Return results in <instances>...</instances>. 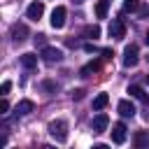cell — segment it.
Returning <instances> with one entry per match:
<instances>
[{"instance_id": "1", "label": "cell", "mask_w": 149, "mask_h": 149, "mask_svg": "<svg viewBox=\"0 0 149 149\" xmlns=\"http://www.w3.org/2000/svg\"><path fill=\"white\" fill-rule=\"evenodd\" d=\"M49 133H51V137L56 142H68V121H63V119L51 121L49 123Z\"/></svg>"}, {"instance_id": "2", "label": "cell", "mask_w": 149, "mask_h": 149, "mask_svg": "<svg viewBox=\"0 0 149 149\" xmlns=\"http://www.w3.org/2000/svg\"><path fill=\"white\" fill-rule=\"evenodd\" d=\"M137 61H140V51H137V47H135V44H128V47L123 49V65H126V68H135Z\"/></svg>"}, {"instance_id": "3", "label": "cell", "mask_w": 149, "mask_h": 149, "mask_svg": "<svg viewBox=\"0 0 149 149\" xmlns=\"http://www.w3.org/2000/svg\"><path fill=\"white\" fill-rule=\"evenodd\" d=\"M42 14H44V2H42V0L30 2V5H28V9H26V16H28L30 21H40V19H42Z\"/></svg>"}, {"instance_id": "4", "label": "cell", "mask_w": 149, "mask_h": 149, "mask_svg": "<svg viewBox=\"0 0 149 149\" xmlns=\"http://www.w3.org/2000/svg\"><path fill=\"white\" fill-rule=\"evenodd\" d=\"M65 16H68V9L63 5H58L54 12H51V26L54 28H63L65 26Z\"/></svg>"}, {"instance_id": "5", "label": "cell", "mask_w": 149, "mask_h": 149, "mask_svg": "<svg viewBox=\"0 0 149 149\" xmlns=\"http://www.w3.org/2000/svg\"><path fill=\"white\" fill-rule=\"evenodd\" d=\"M123 35H126V23L121 19H112V23H109V37L121 40Z\"/></svg>"}, {"instance_id": "6", "label": "cell", "mask_w": 149, "mask_h": 149, "mask_svg": "<svg viewBox=\"0 0 149 149\" xmlns=\"http://www.w3.org/2000/svg\"><path fill=\"white\" fill-rule=\"evenodd\" d=\"M42 58H44L47 63H58V61L63 58V51L56 49V47H44V49H42Z\"/></svg>"}, {"instance_id": "7", "label": "cell", "mask_w": 149, "mask_h": 149, "mask_svg": "<svg viewBox=\"0 0 149 149\" xmlns=\"http://www.w3.org/2000/svg\"><path fill=\"white\" fill-rule=\"evenodd\" d=\"M107 126H109V116H107L105 112H98V114L93 116V133H102Z\"/></svg>"}, {"instance_id": "8", "label": "cell", "mask_w": 149, "mask_h": 149, "mask_svg": "<svg viewBox=\"0 0 149 149\" xmlns=\"http://www.w3.org/2000/svg\"><path fill=\"white\" fill-rule=\"evenodd\" d=\"M112 142H114V144H123V142H126V126H123L121 121L112 126Z\"/></svg>"}, {"instance_id": "9", "label": "cell", "mask_w": 149, "mask_h": 149, "mask_svg": "<svg viewBox=\"0 0 149 149\" xmlns=\"http://www.w3.org/2000/svg\"><path fill=\"white\" fill-rule=\"evenodd\" d=\"M26 37H28V28L23 23H14L12 26V40L14 42H23Z\"/></svg>"}, {"instance_id": "10", "label": "cell", "mask_w": 149, "mask_h": 149, "mask_svg": "<svg viewBox=\"0 0 149 149\" xmlns=\"http://www.w3.org/2000/svg\"><path fill=\"white\" fill-rule=\"evenodd\" d=\"M116 109H119V114L121 116H135V105L130 102V100H119V105H116Z\"/></svg>"}, {"instance_id": "11", "label": "cell", "mask_w": 149, "mask_h": 149, "mask_svg": "<svg viewBox=\"0 0 149 149\" xmlns=\"http://www.w3.org/2000/svg\"><path fill=\"white\" fill-rule=\"evenodd\" d=\"M19 61H21V65H23L26 70H33V68L37 65V56H35V54H30V51H28V54H21V56H19Z\"/></svg>"}, {"instance_id": "12", "label": "cell", "mask_w": 149, "mask_h": 149, "mask_svg": "<svg viewBox=\"0 0 149 149\" xmlns=\"http://www.w3.org/2000/svg\"><path fill=\"white\" fill-rule=\"evenodd\" d=\"M33 107H35V105H33V100H21L14 109H16V116H26V114H30V112H33Z\"/></svg>"}, {"instance_id": "13", "label": "cell", "mask_w": 149, "mask_h": 149, "mask_svg": "<svg viewBox=\"0 0 149 149\" xmlns=\"http://www.w3.org/2000/svg\"><path fill=\"white\" fill-rule=\"evenodd\" d=\"M107 102H109V95H107V93H98V95L93 98V109L100 112V109L107 107Z\"/></svg>"}, {"instance_id": "14", "label": "cell", "mask_w": 149, "mask_h": 149, "mask_svg": "<svg viewBox=\"0 0 149 149\" xmlns=\"http://www.w3.org/2000/svg\"><path fill=\"white\" fill-rule=\"evenodd\" d=\"M107 9H109V0H98V5H95V16H98V19H105V16H107Z\"/></svg>"}, {"instance_id": "15", "label": "cell", "mask_w": 149, "mask_h": 149, "mask_svg": "<svg viewBox=\"0 0 149 149\" xmlns=\"http://www.w3.org/2000/svg\"><path fill=\"white\" fill-rule=\"evenodd\" d=\"M98 70H100V61H91L81 68V77H88L91 72H98Z\"/></svg>"}, {"instance_id": "16", "label": "cell", "mask_w": 149, "mask_h": 149, "mask_svg": "<svg viewBox=\"0 0 149 149\" xmlns=\"http://www.w3.org/2000/svg\"><path fill=\"white\" fill-rule=\"evenodd\" d=\"M128 93H130L133 98L142 100V102H149V95H147V93H144V91H142L140 86H130V88H128Z\"/></svg>"}, {"instance_id": "17", "label": "cell", "mask_w": 149, "mask_h": 149, "mask_svg": "<svg viewBox=\"0 0 149 149\" xmlns=\"http://www.w3.org/2000/svg\"><path fill=\"white\" fill-rule=\"evenodd\" d=\"M84 35L91 37V40H95V37H100V28H98V26H86V28H84Z\"/></svg>"}, {"instance_id": "18", "label": "cell", "mask_w": 149, "mask_h": 149, "mask_svg": "<svg viewBox=\"0 0 149 149\" xmlns=\"http://www.w3.org/2000/svg\"><path fill=\"white\" fill-rule=\"evenodd\" d=\"M140 9V0H123V12H137Z\"/></svg>"}, {"instance_id": "19", "label": "cell", "mask_w": 149, "mask_h": 149, "mask_svg": "<svg viewBox=\"0 0 149 149\" xmlns=\"http://www.w3.org/2000/svg\"><path fill=\"white\" fill-rule=\"evenodd\" d=\"M144 144H149V135L147 133H137L135 135V147H144Z\"/></svg>"}, {"instance_id": "20", "label": "cell", "mask_w": 149, "mask_h": 149, "mask_svg": "<svg viewBox=\"0 0 149 149\" xmlns=\"http://www.w3.org/2000/svg\"><path fill=\"white\" fill-rule=\"evenodd\" d=\"M12 91V81H2V86H0V95H7Z\"/></svg>"}, {"instance_id": "21", "label": "cell", "mask_w": 149, "mask_h": 149, "mask_svg": "<svg viewBox=\"0 0 149 149\" xmlns=\"http://www.w3.org/2000/svg\"><path fill=\"white\" fill-rule=\"evenodd\" d=\"M84 98V88H74L72 91V100H81Z\"/></svg>"}, {"instance_id": "22", "label": "cell", "mask_w": 149, "mask_h": 149, "mask_svg": "<svg viewBox=\"0 0 149 149\" xmlns=\"http://www.w3.org/2000/svg\"><path fill=\"white\" fill-rule=\"evenodd\" d=\"M7 109H9V102H7V98L2 95V100H0V114H5Z\"/></svg>"}, {"instance_id": "23", "label": "cell", "mask_w": 149, "mask_h": 149, "mask_svg": "<svg viewBox=\"0 0 149 149\" xmlns=\"http://www.w3.org/2000/svg\"><path fill=\"white\" fill-rule=\"evenodd\" d=\"M35 44H40V47H44V35H37V37H35Z\"/></svg>"}, {"instance_id": "24", "label": "cell", "mask_w": 149, "mask_h": 149, "mask_svg": "<svg viewBox=\"0 0 149 149\" xmlns=\"http://www.w3.org/2000/svg\"><path fill=\"white\" fill-rule=\"evenodd\" d=\"M114 54H112V49H102V58H112Z\"/></svg>"}, {"instance_id": "25", "label": "cell", "mask_w": 149, "mask_h": 149, "mask_svg": "<svg viewBox=\"0 0 149 149\" xmlns=\"http://www.w3.org/2000/svg\"><path fill=\"white\" fill-rule=\"evenodd\" d=\"M84 51H88V54H91V51H95V47H93V44H84Z\"/></svg>"}, {"instance_id": "26", "label": "cell", "mask_w": 149, "mask_h": 149, "mask_svg": "<svg viewBox=\"0 0 149 149\" xmlns=\"http://www.w3.org/2000/svg\"><path fill=\"white\" fill-rule=\"evenodd\" d=\"M147 44H149V30H147Z\"/></svg>"}, {"instance_id": "27", "label": "cell", "mask_w": 149, "mask_h": 149, "mask_svg": "<svg viewBox=\"0 0 149 149\" xmlns=\"http://www.w3.org/2000/svg\"><path fill=\"white\" fill-rule=\"evenodd\" d=\"M74 2H77V5H79V2H84V0H74Z\"/></svg>"}, {"instance_id": "28", "label": "cell", "mask_w": 149, "mask_h": 149, "mask_svg": "<svg viewBox=\"0 0 149 149\" xmlns=\"http://www.w3.org/2000/svg\"><path fill=\"white\" fill-rule=\"evenodd\" d=\"M147 81H149V74H147Z\"/></svg>"}, {"instance_id": "29", "label": "cell", "mask_w": 149, "mask_h": 149, "mask_svg": "<svg viewBox=\"0 0 149 149\" xmlns=\"http://www.w3.org/2000/svg\"><path fill=\"white\" fill-rule=\"evenodd\" d=\"M147 61H149V56H147Z\"/></svg>"}]
</instances>
